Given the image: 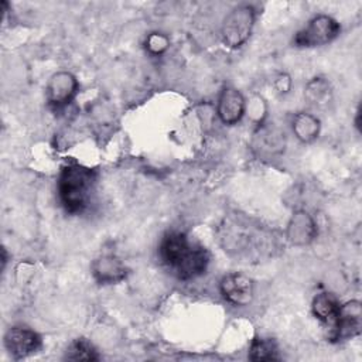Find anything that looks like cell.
<instances>
[{
    "label": "cell",
    "instance_id": "6da1fadb",
    "mask_svg": "<svg viewBox=\"0 0 362 362\" xmlns=\"http://www.w3.org/2000/svg\"><path fill=\"white\" fill-rule=\"evenodd\" d=\"M161 262L180 279L191 280L205 273L209 255L205 247L189 242L184 232H167L158 246Z\"/></svg>",
    "mask_w": 362,
    "mask_h": 362
},
{
    "label": "cell",
    "instance_id": "7a4b0ae2",
    "mask_svg": "<svg viewBox=\"0 0 362 362\" xmlns=\"http://www.w3.org/2000/svg\"><path fill=\"white\" fill-rule=\"evenodd\" d=\"M96 185V171L72 163L61 168L57 181L58 198L68 214L83 212L92 198Z\"/></svg>",
    "mask_w": 362,
    "mask_h": 362
},
{
    "label": "cell",
    "instance_id": "3957f363",
    "mask_svg": "<svg viewBox=\"0 0 362 362\" xmlns=\"http://www.w3.org/2000/svg\"><path fill=\"white\" fill-rule=\"evenodd\" d=\"M256 21V10L250 4L233 7L223 18L221 25V38L229 48L242 47L250 37Z\"/></svg>",
    "mask_w": 362,
    "mask_h": 362
},
{
    "label": "cell",
    "instance_id": "277c9868",
    "mask_svg": "<svg viewBox=\"0 0 362 362\" xmlns=\"http://www.w3.org/2000/svg\"><path fill=\"white\" fill-rule=\"evenodd\" d=\"M341 33L339 23L328 14L314 16L308 24L294 35V45L301 48L321 47L334 41Z\"/></svg>",
    "mask_w": 362,
    "mask_h": 362
},
{
    "label": "cell",
    "instance_id": "5b68a950",
    "mask_svg": "<svg viewBox=\"0 0 362 362\" xmlns=\"http://www.w3.org/2000/svg\"><path fill=\"white\" fill-rule=\"evenodd\" d=\"M362 329V305L358 300H349L339 304L334 325L331 327L329 338L332 341L349 339L361 334Z\"/></svg>",
    "mask_w": 362,
    "mask_h": 362
},
{
    "label": "cell",
    "instance_id": "8992f818",
    "mask_svg": "<svg viewBox=\"0 0 362 362\" xmlns=\"http://www.w3.org/2000/svg\"><path fill=\"white\" fill-rule=\"evenodd\" d=\"M48 105L54 109H62L69 105L78 92V81L68 71L55 72L45 88Z\"/></svg>",
    "mask_w": 362,
    "mask_h": 362
},
{
    "label": "cell",
    "instance_id": "52a82bcc",
    "mask_svg": "<svg viewBox=\"0 0 362 362\" xmlns=\"http://www.w3.org/2000/svg\"><path fill=\"white\" fill-rule=\"evenodd\" d=\"M4 346L14 359L27 358L41 348V337L28 327H11L4 335Z\"/></svg>",
    "mask_w": 362,
    "mask_h": 362
},
{
    "label": "cell",
    "instance_id": "ba28073f",
    "mask_svg": "<svg viewBox=\"0 0 362 362\" xmlns=\"http://www.w3.org/2000/svg\"><path fill=\"white\" fill-rule=\"evenodd\" d=\"M219 291L222 297L232 305L243 307L247 305L253 298V283L246 274L232 272L221 279Z\"/></svg>",
    "mask_w": 362,
    "mask_h": 362
},
{
    "label": "cell",
    "instance_id": "9c48e42d",
    "mask_svg": "<svg viewBox=\"0 0 362 362\" xmlns=\"http://www.w3.org/2000/svg\"><path fill=\"white\" fill-rule=\"evenodd\" d=\"M317 232V223L313 215L305 209H297L293 212L287 222L286 238L290 245L303 247L315 239Z\"/></svg>",
    "mask_w": 362,
    "mask_h": 362
},
{
    "label": "cell",
    "instance_id": "30bf717a",
    "mask_svg": "<svg viewBox=\"0 0 362 362\" xmlns=\"http://www.w3.org/2000/svg\"><path fill=\"white\" fill-rule=\"evenodd\" d=\"M245 110L246 100L243 95L236 88H223L216 103V113L221 122L228 126L236 124L245 116Z\"/></svg>",
    "mask_w": 362,
    "mask_h": 362
},
{
    "label": "cell",
    "instance_id": "8fae6325",
    "mask_svg": "<svg viewBox=\"0 0 362 362\" xmlns=\"http://www.w3.org/2000/svg\"><path fill=\"white\" fill-rule=\"evenodd\" d=\"M90 272L99 284H116L127 277L126 264L113 255H102L92 262Z\"/></svg>",
    "mask_w": 362,
    "mask_h": 362
},
{
    "label": "cell",
    "instance_id": "7c38bea8",
    "mask_svg": "<svg viewBox=\"0 0 362 362\" xmlns=\"http://www.w3.org/2000/svg\"><path fill=\"white\" fill-rule=\"evenodd\" d=\"M253 148L262 156H279L286 148V136L280 129L263 123L255 133Z\"/></svg>",
    "mask_w": 362,
    "mask_h": 362
},
{
    "label": "cell",
    "instance_id": "4fadbf2b",
    "mask_svg": "<svg viewBox=\"0 0 362 362\" xmlns=\"http://www.w3.org/2000/svg\"><path fill=\"white\" fill-rule=\"evenodd\" d=\"M338 308H339L338 298L332 293H328V291L318 293L313 298V303H311V310H313L314 317L317 320H320L321 322H324L325 325H328L329 329L335 322Z\"/></svg>",
    "mask_w": 362,
    "mask_h": 362
},
{
    "label": "cell",
    "instance_id": "5bb4252c",
    "mask_svg": "<svg viewBox=\"0 0 362 362\" xmlns=\"http://www.w3.org/2000/svg\"><path fill=\"white\" fill-rule=\"evenodd\" d=\"M291 129L296 139L301 143L314 141L321 130V123L317 116L310 112H298L291 122Z\"/></svg>",
    "mask_w": 362,
    "mask_h": 362
},
{
    "label": "cell",
    "instance_id": "9a60e30c",
    "mask_svg": "<svg viewBox=\"0 0 362 362\" xmlns=\"http://www.w3.org/2000/svg\"><path fill=\"white\" fill-rule=\"evenodd\" d=\"M304 98L311 106L325 107L332 99V86L325 78L315 76L305 83Z\"/></svg>",
    "mask_w": 362,
    "mask_h": 362
},
{
    "label": "cell",
    "instance_id": "2e32d148",
    "mask_svg": "<svg viewBox=\"0 0 362 362\" xmlns=\"http://www.w3.org/2000/svg\"><path fill=\"white\" fill-rule=\"evenodd\" d=\"M250 361H277L279 348L277 344L270 338H255L249 346Z\"/></svg>",
    "mask_w": 362,
    "mask_h": 362
},
{
    "label": "cell",
    "instance_id": "e0dca14e",
    "mask_svg": "<svg viewBox=\"0 0 362 362\" xmlns=\"http://www.w3.org/2000/svg\"><path fill=\"white\" fill-rule=\"evenodd\" d=\"M65 358L69 361H98L99 355L88 339L78 338L69 344Z\"/></svg>",
    "mask_w": 362,
    "mask_h": 362
},
{
    "label": "cell",
    "instance_id": "ac0fdd59",
    "mask_svg": "<svg viewBox=\"0 0 362 362\" xmlns=\"http://www.w3.org/2000/svg\"><path fill=\"white\" fill-rule=\"evenodd\" d=\"M245 115L249 116V119L260 126L264 123L266 115H267V105L264 102V99L260 95H255L250 98L249 102H246V110Z\"/></svg>",
    "mask_w": 362,
    "mask_h": 362
},
{
    "label": "cell",
    "instance_id": "d6986e66",
    "mask_svg": "<svg viewBox=\"0 0 362 362\" xmlns=\"http://www.w3.org/2000/svg\"><path fill=\"white\" fill-rule=\"evenodd\" d=\"M144 47H146V49L151 55H161V54H164L168 49L170 38L165 34H163V33L154 31V33H150L146 37Z\"/></svg>",
    "mask_w": 362,
    "mask_h": 362
},
{
    "label": "cell",
    "instance_id": "ffe728a7",
    "mask_svg": "<svg viewBox=\"0 0 362 362\" xmlns=\"http://www.w3.org/2000/svg\"><path fill=\"white\" fill-rule=\"evenodd\" d=\"M291 85H293L291 78H290V75L286 74V72L277 74V75L274 76V79H273V88H274V90H276L279 95H286V93H288L290 89H291Z\"/></svg>",
    "mask_w": 362,
    "mask_h": 362
},
{
    "label": "cell",
    "instance_id": "44dd1931",
    "mask_svg": "<svg viewBox=\"0 0 362 362\" xmlns=\"http://www.w3.org/2000/svg\"><path fill=\"white\" fill-rule=\"evenodd\" d=\"M1 252H3V267H4V266H6V262H7V255H6V249L3 247V250H1Z\"/></svg>",
    "mask_w": 362,
    "mask_h": 362
}]
</instances>
